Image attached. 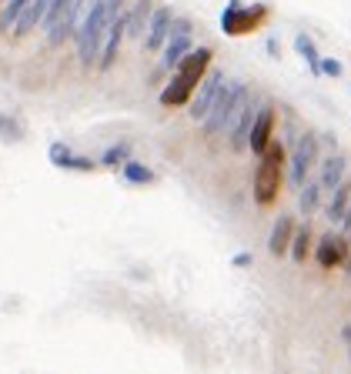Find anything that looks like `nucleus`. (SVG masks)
<instances>
[{"instance_id":"nucleus-1","label":"nucleus","mask_w":351,"mask_h":374,"mask_svg":"<svg viewBox=\"0 0 351 374\" xmlns=\"http://www.w3.org/2000/svg\"><path fill=\"white\" fill-rule=\"evenodd\" d=\"M211 57H215L211 47H195V51H191V54H188L174 67L177 74L171 77V84L161 91V104H164V107H181V104H191V93L197 91L201 77L208 74Z\"/></svg>"},{"instance_id":"nucleus-2","label":"nucleus","mask_w":351,"mask_h":374,"mask_svg":"<svg viewBox=\"0 0 351 374\" xmlns=\"http://www.w3.org/2000/svg\"><path fill=\"white\" fill-rule=\"evenodd\" d=\"M248 100H251L248 84H231V80H224L221 91H217V97H215V104H211V111H208V117L201 121V124H204V134H231V127L237 124V117L248 107Z\"/></svg>"},{"instance_id":"nucleus-3","label":"nucleus","mask_w":351,"mask_h":374,"mask_svg":"<svg viewBox=\"0 0 351 374\" xmlns=\"http://www.w3.org/2000/svg\"><path fill=\"white\" fill-rule=\"evenodd\" d=\"M104 34H107V0H94L87 7V14L80 20V27L74 30L78 40V57L84 67L98 64L100 60V47H104Z\"/></svg>"},{"instance_id":"nucleus-4","label":"nucleus","mask_w":351,"mask_h":374,"mask_svg":"<svg viewBox=\"0 0 351 374\" xmlns=\"http://www.w3.org/2000/svg\"><path fill=\"white\" fill-rule=\"evenodd\" d=\"M281 170H285V148L278 141H271L268 150L261 154V161H258V170H254V201L261 207H271L278 201Z\"/></svg>"},{"instance_id":"nucleus-5","label":"nucleus","mask_w":351,"mask_h":374,"mask_svg":"<svg viewBox=\"0 0 351 374\" xmlns=\"http://www.w3.org/2000/svg\"><path fill=\"white\" fill-rule=\"evenodd\" d=\"M84 7H87V0H54L51 3V14H47V24H44L51 47H60L67 37H74V30L87 14Z\"/></svg>"},{"instance_id":"nucleus-6","label":"nucleus","mask_w":351,"mask_h":374,"mask_svg":"<svg viewBox=\"0 0 351 374\" xmlns=\"http://www.w3.org/2000/svg\"><path fill=\"white\" fill-rule=\"evenodd\" d=\"M127 37V10L124 0H107V34H104V47H100V71L114 67L117 54H120V40Z\"/></svg>"},{"instance_id":"nucleus-7","label":"nucleus","mask_w":351,"mask_h":374,"mask_svg":"<svg viewBox=\"0 0 351 374\" xmlns=\"http://www.w3.org/2000/svg\"><path fill=\"white\" fill-rule=\"evenodd\" d=\"M264 20H268V7H264V3H251V7H244L241 0H231V3L224 7V14H221V27H224V34L241 37V34L258 30Z\"/></svg>"},{"instance_id":"nucleus-8","label":"nucleus","mask_w":351,"mask_h":374,"mask_svg":"<svg viewBox=\"0 0 351 374\" xmlns=\"http://www.w3.org/2000/svg\"><path fill=\"white\" fill-rule=\"evenodd\" d=\"M221 84H224V71H208V74L201 77V84H197L195 97H191V107H188V114H191V121H204L208 117V111H211V104H215L217 91H221Z\"/></svg>"},{"instance_id":"nucleus-9","label":"nucleus","mask_w":351,"mask_h":374,"mask_svg":"<svg viewBox=\"0 0 351 374\" xmlns=\"http://www.w3.org/2000/svg\"><path fill=\"white\" fill-rule=\"evenodd\" d=\"M314 157H318V137L314 134H305L291 154V187H305L308 170L314 168Z\"/></svg>"},{"instance_id":"nucleus-10","label":"nucleus","mask_w":351,"mask_h":374,"mask_svg":"<svg viewBox=\"0 0 351 374\" xmlns=\"http://www.w3.org/2000/svg\"><path fill=\"white\" fill-rule=\"evenodd\" d=\"M171 24H174V10H171V7H154L151 24H147V30H144V47H147L151 54L164 51V44L171 37Z\"/></svg>"},{"instance_id":"nucleus-11","label":"nucleus","mask_w":351,"mask_h":374,"mask_svg":"<svg viewBox=\"0 0 351 374\" xmlns=\"http://www.w3.org/2000/svg\"><path fill=\"white\" fill-rule=\"evenodd\" d=\"M271 141H274V107L271 104H261L258 117H254V127H251V154L261 157Z\"/></svg>"},{"instance_id":"nucleus-12","label":"nucleus","mask_w":351,"mask_h":374,"mask_svg":"<svg viewBox=\"0 0 351 374\" xmlns=\"http://www.w3.org/2000/svg\"><path fill=\"white\" fill-rule=\"evenodd\" d=\"M314 258H318V267H338V264L348 258V238L345 234H325L321 241H318V251H314Z\"/></svg>"},{"instance_id":"nucleus-13","label":"nucleus","mask_w":351,"mask_h":374,"mask_svg":"<svg viewBox=\"0 0 351 374\" xmlns=\"http://www.w3.org/2000/svg\"><path fill=\"white\" fill-rule=\"evenodd\" d=\"M51 3L54 0H30L27 7H24V14L17 17L14 24V37H27V34H34L37 27L47 24V14H51Z\"/></svg>"},{"instance_id":"nucleus-14","label":"nucleus","mask_w":351,"mask_h":374,"mask_svg":"<svg viewBox=\"0 0 351 374\" xmlns=\"http://www.w3.org/2000/svg\"><path fill=\"white\" fill-rule=\"evenodd\" d=\"M47 154H51V164H54V168H64V170H80V174H87V170L98 168L91 157H78V154H71V148L60 144V141H54Z\"/></svg>"},{"instance_id":"nucleus-15","label":"nucleus","mask_w":351,"mask_h":374,"mask_svg":"<svg viewBox=\"0 0 351 374\" xmlns=\"http://www.w3.org/2000/svg\"><path fill=\"white\" fill-rule=\"evenodd\" d=\"M291 238H294V224H291V214H278V221L271 227V238H268V251L274 258L288 254L291 251Z\"/></svg>"},{"instance_id":"nucleus-16","label":"nucleus","mask_w":351,"mask_h":374,"mask_svg":"<svg viewBox=\"0 0 351 374\" xmlns=\"http://www.w3.org/2000/svg\"><path fill=\"white\" fill-rule=\"evenodd\" d=\"M195 51V44H191V34H181V37H168L164 44V51H161V71H174L177 64L184 60V57Z\"/></svg>"},{"instance_id":"nucleus-17","label":"nucleus","mask_w":351,"mask_h":374,"mask_svg":"<svg viewBox=\"0 0 351 374\" xmlns=\"http://www.w3.org/2000/svg\"><path fill=\"white\" fill-rule=\"evenodd\" d=\"M254 117H258V104H254V97H251V100H248V107H244V114L237 117V124L231 127V148L234 150H248V148H251Z\"/></svg>"},{"instance_id":"nucleus-18","label":"nucleus","mask_w":351,"mask_h":374,"mask_svg":"<svg viewBox=\"0 0 351 374\" xmlns=\"http://www.w3.org/2000/svg\"><path fill=\"white\" fill-rule=\"evenodd\" d=\"M151 14H154V3L151 0H137L134 7L127 10V37H144V30L151 24Z\"/></svg>"},{"instance_id":"nucleus-19","label":"nucleus","mask_w":351,"mask_h":374,"mask_svg":"<svg viewBox=\"0 0 351 374\" xmlns=\"http://www.w3.org/2000/svg\"><path fill=\"white\" fill-rule=\"evenodd\" d=\"M345 168H348V161H345L341 154H332V157L325 161V168H321V177H318L321 187H325V190H334V187L345 181Z\"/></svg>"},{"instance_id":"nucleus-20","label":"nucleus","mask_w":351,"mask_h":374,"mask_svg":"<svg viewBox=\"0 0 351 374\" xmlns=\"http://www.w3.org/2000/svg\"><path fill=\"white\" fill-rule=\"evenodd\" d=\"M348 201H351V184H348V181H341V184L332 190V197H328L325 217H328V221H341V217H345V211H348Z\"/></svg>"},{"instance_id":"nucleus-21","label":"nucleus","mask_w":351,"mask_h":374,"mask_svg":"<svg viewBox=\"0 0 351 374\" xmlns=\"http://www.w3.org/2000/svg\"><path fill=\"white\" fill-rule=\"evenodd\" d=\"M294 51L301 54V60H308V67H312L314 77L321 74V57H318V51H314V40L308 37V34H298V37H294Z\"/></svg>"},{"instance_id":"nucleus-22","label":"nucleus","mask_w":351,"mask_h":374,"mask_svg":"<svg viewBox=\"0 0 351 374\" xmlns=\"http://www.w3.org/2000/svg\"><path fill=\"white\" fill-rule=\"evenodd\" d=\"M321 190H325V187H321V181H305V187H301V197H298V204H301V214H305V217L318 211Z\"/></svg>"},{"instance_id":"nucleus-23","label":"nucleus","mask_w":351,"mask_h":374,"mask_svg":"<svg viewBox=\"0 0 351 374\" xmlns=\"http://www.w3.org/2000/svg\"><path fill=\"white\" fill-rule=\"evenodd\" d=\"M27 3H30V0H3V7H0V30H3V34H10V27L17 24V17L24 14Z\"/></svg>"},{"instance_id":"nucleus-24","label":"nucleus","mask_w":351,"mask_h":374,"mask_svg":"<svg viewBox=\"0 0 351 374\" xmlns=\"http://www.w3.org/2000/svg\"><path fill=\"white\" fill-rule=\"evenodd\" d=\"M308 251H312V227H308V221H305V227H301V231H294V238H291V258H294V264H305Z\"/></svg>"},{"instance_id":"nucleus-25","label":"nucleus","mask_w":351,"mask_h":374,"mask_svg":"<svg viewBox=\"0 0 351 374\" xmlns=\"http://www.w3.org/2000/svg\"><path fill=\"white\" fill-rule=\"evenodd\" d=\"M124 177L131 181V184H154V174L151 168H144V164H137V161H124Z\"/></svg>"},{"instance_id":"nucleus-26","label":"nucleus","mask_w":351,"mask_h":374,"mask_svg":"<svg viewBox=\"0 0 351 374\" xmlns=\"http://www.w3.org/2000/svg\"><path fill=\"white\" fill-rule=\"evenodd\" d=\"M127 154H131V148H127V144H114V148L104 150L100 164H104V168H117V164H124V161H127Z\"/></svg>"},{"instance_id":"nucleus-27","label":"nucleus","mask_w":351,"mask_h":374,"mask_svg":"<svg viewBox=\"0 0 351 374\" xmlns=\"http://www.w3.org/2000/svg\"><path fill=\"white\" fill-rule=\"evenodd\" d=\"M341 60H334V57H328V60H321V74H328V77H341Z\"/></svg>"},{"instance_id":"nucleus-28","label":"nucleus","mask_w":351,"mask_h":374,"mask_svg":"<svg viewBox=\"0 0 351 374\" xmlns=\"http://www.w3.org/2000/svg\"><path fill=\"white\" fill-rule=\"evenodd\" d=\"M0 134H3V137H20V127L14 124V121H7V117L0 114Z\"/></svg>"},{"instance_id":"nucleus-29","label":"nucleus","mask_w":351,"mask_h":374,"mask_svg":"<svg viewBox=\"0 0 351 374\" xmlns=\"http://www.w3.org/2000/svg\"><path fill=\"white\" fill-rule=\"evenodd\" d=\"M181 34H191V24L188 20H174L171 24V37H181Z\"/></svg>"},{"instance_id":"nucleus-30","label":"nucleus","mask_w":351,"mask_h":374,"mask_svg":"<svg viewBox=\"0 0 351 374\" xmlns=\"http://www.w3.org/2000/svg\"><path fill=\"white\" fill-rule=\"evenodd\" d=\"M248 264H251V254H248V251L234 254V267H248Z\"/></svg>"},{"instance_id":"nucleus-31","label":"nucleus","mask_w":351,"mask_h":374,"mask_svg":"<svg viewBox=\"0 0 351 374\" xmlns=\"http://www.w3.org/2000/svg\"><path fill=\"white\" fill-rule=\"evenodd\" d=\"M341 224H345V234H351V201H348V211H345V217H341Z\"/></svg>"},{"instance_id":"nucleus-32","label":"nucleus","mask_w":351,"mask_h":374,"mask_svg":"<svg viewBox=\"0 0 351 374\" xmlns=\"http://www.w3.org/2000/svg\"><path fill=\"white\" fill-rule=\"evenodd\" d=\"M345 337H348V341H351V324H348V328H345Z\"/></svg>"},{"instance_id":"nucleus-33","label":"nucleus","mask_w":351,"mask_h":374,"mask_svg":"<svg viewBox=\"0 0 351 374\" xmlns=\"http://www.w3.org/2000/svg\"><path fill=\"white\" fill-rule=\"evenodd\" d=\"M348 278H351V258H348Z\"/></svg>"},{"instance_id":"nucleus-34","label":"nucleus","mask_w":351,"mask_h":374,"mask_svg":"<svg viewBox=\"0 0 351 374\" xmlns=\"http://www.w3.org/2000/svg\"><path fill=\"white\" fill-rule=\"evenodd\" d=\"M0 7H3V0H0Z\"/></svg>"},{"instance_id":"nucleus-35","label":"nucleus","mask_w":351,"mask_h":374,"mask_svg":"<svg viewBox=\"0 0 351 374\" xmlns=\"http://www.w3.org/2000/svg\"><path fill=\"white\" fill-rule=\"evenodd\" d=\"M348 357H351V351H348Z\"/></svg>"}]
</instances>
